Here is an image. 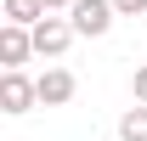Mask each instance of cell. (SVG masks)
Listing matches in <instances>:
<instances>
[{
    "label": "cell",
    "mask_w": 147,
    "mask_h": 141,
    "mask_svg": "<svg viewBox=\"0 0 147 141\" xmlns=\"http://www.w3.org/2000/svg\"><path fill=\"white\" fill-rule=\"evenodd\" d=\"M74 40H79V28H74V17H51V11H45V17L34 23V51L45 56V62H62Z\"/></svg>",
    "instance_id": "cell-1"
},
{
    "label": "cell",
    "mask_w": 147,
    "mask_h": 141,
    "mask_svg": "<svg viewBox=\"0 0 147 141\" xmlns=\"http://www.w3.org/2000/svg\"><path fill=\"white\" fill-rule=\"evenodd\" d=\"M28 107H40V79H28L23 68H6L0 73V113H28Z\"/></svg>",
    "instance_id": "cell-2"
},
{
    "label": "cell",
    "mask_w": 147,
    "mask_h": 141,
    "mask_svg": "<svg viewBox=\"0 0 147 141\" xmlns=\"http://www.w3.org/2000/svg\"><path fill=\"white\" fill-rule=\"evenodd\" d=\"M68 17H74V28H79V40H102L113 28V17H119V6H113V0H74Z\"/></svg>",
    "instance_id": "cell-3"
},
{
    "label": "cell",
    "mask_w": 147,
    "mask_h": 141,
    "mask_svg": "<svg viewBox=\"0 0 147 141\" xmlns=\"http://www.w3.org/2000/svg\"><path fill=\"white\" fill-rule=\"evenodd\" d=\"M28 56H40L34 51V28H28V23H6V28H0V62H6V68H23Z\"/></svg>",
    "instance_id": "cell-4"
},
{
    "label": "cell",
    "mask_w": 147,
    "mask_h": 141,
    "mask_svg": "<svg viewBox=\"0 0 147 141\" xmlns=\"http://www.w3.org/2000/svg\"><path fill=\"white\" fill-rule=\"evenodd\" d=\"M74 90H79V79H74L68 68H45L40 73V107H68Z\"/></svg>",
    "instance_id": "cell-5"
},
{
    "label": "cell",
    "mask_w": 147,
    "mask_h": 141,
    "mask_svg": "<svg viewBox=\"0 0 147 141\" xmlns=\"http://www.w3.org/2000/svg\"><path fill=\"white\" fill-rule=\"evenodd\" d=\"M119 141H147V102L119 113Z\"/></svg>",
    "instance_id": "cell-6"
},
{
    "label": "cell",
    "mask_w": 147,
    "mask_h": 141,
    "mask_svg": "<svg viewBox=\"0 0 147 141\" xmlns=\"http://www.w3.org/2000/svg\"><path fill=\"white\" fill-rule=\"evenodd\" d=\"M0 6H6V23H28V28H34V23L51 11L45 0H0Z\"/></svg>",
    "instance_id": "cell-7"
},
{
    "label": "cell",
    "mask_w": 147,
    "mask_h": 141,
    "mask_svg": "<svg viewBox=\"0 0 147 141\" xmlns=\"http://www.w3.org/2000/svg\"><path fill=\"white\" fill-rule=\"evenodd\" d=\"M130 96H136V102H147V62L130 73Z\"/></svg>",
    "instance_id": "cell-8"
},
{
    "label": "cell",
    "mask_w": 147,
    "mask_h": 141,
    "mask_svg": "<svg viewBox=\"0 0 147 141\" xmlns=\"http://www.w3.org/2000/svg\"><path fill=\"white\" fill-rule=\"evenodd\" d=\"M113 6H119V17H142L147 11V0H113Z\"/></svg>",
    "instance_id": "cell-9"
},
{
    "label": "cell",
    "mask_w": 147,
    "mask_h": 141,
    "mask_svg": "<svg viewBox=\"0 0 147 141\" xmlns=\"http://www.w3.org/2000/svg\"><path fill=\"white\" fill-rule=\"evenodd\" d=\"M45 6H51V11H68V6H74V0H45Z\"/></svg>",
    "instance_id": "cell-10"
}]
</instances>
